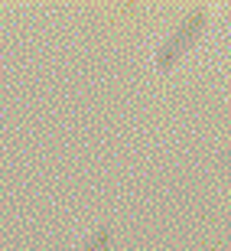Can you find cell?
<instances>
[{"instance_id": "6da1fadb", "label": "cell", "mask_w": 231, "mask_h": 251, "mask_svg": "<svg viewBox=\"0 0 231 251\" xmlns=\"http://www.w3.org/2000/svg\"><path fill=\"white\" fill-rule=\"evenodd\" d=\"M108 238H111V228H104V232H98V235L92 238V242L85 245V251H101L104 245H108Z\"/></svg>"}]
</instances>
